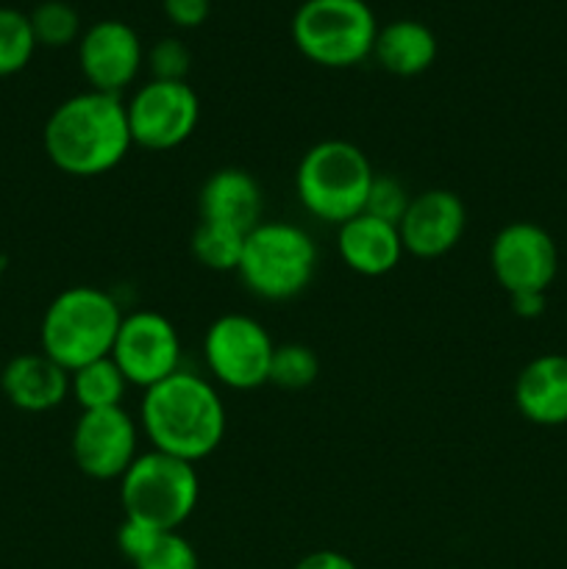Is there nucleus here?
Masks as SVG:
<instances>
[{"mask_svg":"<svg viewBox=\"0 0 567 569\" xmlns=\"http://www.w3.org/2000/svg\"><path fill=\"white\" fill-rule=\"evenodd\" d=\"M292 569H359L354 561L339 550H315V553L304 556Z\"/></svg>","mask_w":567,"mask_h":569,"instance_id":"c85d7f7f","label":"nucleus"},{"mask_svg":"<svg viewBox=\"0 0 567 569\" xmlns=\"http://www.w3.org/2000/svg\"><path fill=\"white\" fill-rule=\"evenodd\" d=\"M317 270V244L292 222H265L245 237L239 278L265 300H292L311 283Z\"/></svg>","mask_w":567,"mask_h":569,"instance_id":"423d86ee","label":"nucleus"},{"mask_svg":"<svg viewBox=\"0 0 567 569\" xmlns=\"http://www.w3.org/2000/svg\"><path fill=\"white\" fill-rule=\"evenodd\" d=\"M111 359L128 383L150 389L181 370V337L159 311H133L122 317Z\"/></svg>","mask_w":567,"mask_h":569,"instance_id":"9d476101","label":"nucleus"},{"mask_svg":"<svg viewBox=\"0 0 567 569\" xmlns=\"http://www.w3.org/2000/svg\"><path fill=\"white\" fill-rule=\"evenodd\" d=\"M3 270H6V261H3V256H0V281H3Z\"/></svg>","mask_w":567,"mask_h":569,"instance_id":"7c9ffc66","label":"nucleus"},{"mask_svg":"<svg viewBox=\"0 0 567 569\" xmlns=\"http://www.w3.org/2000/svg\"><path fill=\"white\" fill-rule=\"evenodd\" d=\"M128 387L131 383L126 381L111 356L89 361V365L70 372V398L81 406V411L120 409Z\"/></svg>","mask_w":567,"mask_h":569,"instance_id":"412c9836","label":"nucleus"},{"mask_svg":"<svg viewBox=\"0 0 567 569\" xmlns=\"http://www.w3.org/2000/svg\"><path fill=\"white\" fill-rule=\"evenodd\" d=\"M378 20L367 0H304L292 17V39L322 67H354L372 53Z\"/></svg>","mask_w":567,"mask_h":569,"instance_id":"0eeeda50","label":"nucleus"},{"mask_svg":"<svg viewBox=\"0 0 567 569\" xmlns=\"http://www.w3.org/2000/svg\"><path fill=\"white\" fill-rule=\"evenodd\" d=\"M515 406L534 426H565L567 356L545 353L528 361L515 381Z\"/></svg>","mask_w":567,"mask_h":569,"instance_id":"a211bd4d","label":"nucleus"},{"mask_svg":"<svg viewBox=\"0 0 567 569\" xmlns=\"http://www.w3.org/2000/svg\"><path fill=\"white\" fill-rule=\"evenodd\" d=\"M337 250L345 267L367 278L392 272L406 253L398 226L378 220L367 211L350 217L348 222L339 226Z\"/></svg>","mask_w":567,"mask_h":569,"instance_id":"f3484780","label":"nucleus"},{"mask_svg":"<svg viewBox=\"0 0 567 569\" xmlns=\"http://www.w3.org/2000/svg\"><path fill=\"white\" fill-rule=\"evenodd\" d=\"M372 178L376 172L361 148L345 139H326L304 153L295 172V189L309 214L339 228L365 211Z\"/></svg>","mask_w":567,"mask_h":569,"instance_id":"20e7f679","label":"nucleus"},{"mask_svg":"<svg viewBox=\"0 0 567 569\" xmlns=\"http://www.w3.org/2000/svg\"><path fill=\"white\" fill-rule=\"evenodd\" d=\"M31 28L37 44H50V48H61L70 44L72 39H81V17L78 9L67 0H42L33 6Z\"/></svg>","mask_w":567,"mask_h":569,"instance_id":"b1692460","label":"nucleus"},{"mask_svg":"<svg viewBox=\"0 0 567 569\" xmlns=\"http://www.w3.org/2000/svg\"><path fill=\"white\" fill-rule=\"evenodd\" d=\"M317 376H320V361L315 350L298 342L276 345L267 383H276L281 389H306L317 381Z\"/></svg>","mask_w":567,"mask_h":569,"instance_id":"393cba45","label":"nucleus"},{"mask_svg":"<svg viewBox=\"0 0 567 569\" xmlns=\"http://www.w3.org/2000/svg\"><path fill=\"white\" fill-rule=\"evenodd\" d=\"M139 426L153 450L198 465L226 437V406L206 378L178 370L145 389Z\"/></svg>","mask_w":567,"mask_h":569,"instance_id":"f03ea898","label":"nucleus"},{"mask_svg":"<svg viewBox=\"0 0 567 569\" xmlns=\"http://www.w3.org/2000/svg\"><path fill=\"white\" fill-rule=\"evenodd\" d=\"M44 153L61 172L76 178L115 170L131 150L128 111L120 94L87 89L53 109L42 131Z\"/></svg>","mask_w":567,"mask_h":569,"instance_id":"f257e3e1","label":"nucleus"},{"mask_svg":"<svg viewBox=\"0 0 567 569\" xmlns=\"http://www.w3.org/2000/svg\"><path fill=\"white\" fill-rule=\"evenodd\" d=\"M148 67L153 72V81H187L189 67H192V53L187 42L178 37L156 39L148 53Z\"/></svg>","mask_w":567,"mask_h":569,"instance_id":"bb28decb","label":"nucleus"},{"mask_svg":"<svg viewBox=\"0 0 567 569\" xmlns=\"http://www.w3.org/2000/svg\"><path fill=\"white\" fill-rule=\"evenodd\" d=\"M467 228V209L450 189H428L411 198L400 220V242L417 259H439L461 242Z\"/></svg>","mask_w":567,"mask_h":569,"instance_id":"4468645a","label":"nucleus"},{"mask_svg":"<svg viewBox=\"0 0 567 569\" xmlns=\"http://www.w3.org/2000/svg\"><path fill=\"white\" fill-rule=\"evenodd\" d=\"M145 50L139 33L126 20H98L81 31L78 39V61L89 81V89L109 94H122V89L137 78Z\"/></svg>","mask_w":567,"mask_h":569,"instance_id":"ddd939ff","label":"nucleus"},{"mask_svg":"<svg viewBox=\"0 0 567 569\" xmlns=\"http://www.w3.org/2000/svg\"><path fill=\"white\" fill-rule=\"evenodd\" d=\"M411 203V194L404 183L395 176H376L370 183V192H367L365 211L367 214L378 217L384 222H392V226H400L406 209Z\"/></svg>","mask_w":567,"mask_h":569,"instance_id":"a878e982","label":"nucleus"},{"mask_svg":"<svg viewBox=\"0 0 567 569\" xmlns=\"http://www.w3.org/2000/svg\"><path fill=\"white\" fill-rule=\"evenodd\" d=\"M161 3H165L167 17L183 28L200 26L211 11V0H161Z\"/></svg>","mask_w":567,"mask_h":569,"instance_id":"cd10ccee","label":"nucleus"},{"mask_svg":"<svg viewBox=\"0 0 567 569\" xmlns=\"http://www.w3.org/2000/svg\"><path fill=\"white\" fill-rule=\"evenodd\" d=\"M139 428L126 409L81 411L72 428V459L83 476L94 481H115L137 459Z\"/></svg>","mask_w":567,"mask_h":569,"instance_id":"f8f14e48","label":"nucleus"},{"mask_svg":"<svg viewBox=\"0 0 567 569\" xmlns=\"http://www.w3.org/2000/svg\"><path fill=\"white\" fill-rule=\"evenodd\" d=\"M437 48V37L426 22L404 17V20L378 26L372 56L392 76H420L434 64Z\"/></svg>","mask_w":567,"mask_h":569,"instance_id":"aec40b11","label":"nucleus"},{"mask_svg":"<svg viewBox=\"0 0 567 569\" xmlns=\"http://www.w3.org/2000/svg\"><path fill=\"white\" fill-rule=\"evenodd\" d=\"M493 276L509 295L548 292L559 272V250L543 226L528 220L500 228L489 248Z\"/></svg>","mask_w":567,"mask_h":569,"instance_id":"9b49d317","label":"nucleus"},{"mask_svg":"<svg viewBox=\"0 0 567 569\" xmlns=\"http://www.w3.org/2000/svg\"><path fill=\"white\" fill-rule=\"evenodd\" d=\"M0 389L11 406L42 415L70 398V372L42 350L20 353L0 372Z\"/></svg>","mask_w":567,"mask_h":569,"instance_id":"2eb2a0df","label":"nucleus"},{"mask_svg":"<svg viewBox=\"0 0 567 569\" xmlns=\"http://www.w3.org/2000/svg\"><path fill=\"white\" fill-rule=\"evenodd\" d=\"M133 144L172 150L187 142L200 120V100L187 81H153L137 89L126 103Z\"/></svg>","mask_w":567,"mask_h":569,"instance_id":"1a4fd4ad","label":"nucleus"},{"mask_svg":"<svg viewBox=\"0 0 567 569\" xmlns=\"http://www.w3.org/2000/svg\"><path fill=\"white\" fill-rule=\"evenodd\" d=\"M276 342L267 328L248 315H222L203 337L209 372L228 389H259L270 381V361Z\"/></svg>","mask_w":567,"mask_h":569,"instance_id":"6e6552de","label":"nucleus"},{"mask_svg":"<svg viewBox=\"0 0 567 569\" xmlns=\"http://www.w3.org/2000/svg\"><path fill=\"white\" fill-rule=\"evenodd\" d=\"M117 548L133 569H198V553L178 531H159L145 522L122 520Z\"/></svg>","mask_w":567,"mask_h":569,"instance_id":"6ab92c4d","label":"nucleus"},{"mask_svg":"<svg viewBox=\"0 0 567 569\" xmlns=\"http://www.w3.org/2000/svg\"><path fill=\"white\" fill-rule=\"evenodd\" d=\"M122 311L109 292L98 287H70L44 309L39 342L67 372L111 356Z\"/></svg>","mask_w":567,"mask_h":569,"instance_id":"7ed1b4c3","label":"nucleus"},{"mask_svg":"<svg viewBox=\"0 0 567 569\" xmlns=\"http://www.w3.org/2000/svg\"><path fill=\"white\" fill-rule=\"evenodd\" d=\"M37 50L31 17L11 6H0V78L14 76Z\"/></svg>","mask_w":567,"mask_h":569,"instance_id":"5701e85b","label":"nucleus"},{"mask_svg":"<svg viewBox=\"0 0 567 569\" xmlns=\"http://www.w3.org/2000/svg\"><path fill=\"white\" fill-rule=\"evenodd\" d=\"M261 209L265 198L259 181L239 167H222L211 172L200 187L198 211L200 220L206 222H222L250 233L261 222Z\"/></svg>","mask_w":567,"mask_h":569,"instance_id":"dca6fc26","label":"nucleus"},{"mask_svg":"<svg viewBox=\"0 0 567 569\" xmlns=\"http://www.w3.org/2000/svg\"><path fill=\"white\" fill-rule=\"evenodd\" d=\"M198 498L200 478L195 465L161 450L139 453L120 478V500L128 520L159 531H178L192 517Z\"/></svg>","mask_w":567,"mask_h":569,"instance_id":"39448f33","label":"nucleus"},{"mask_svg":"<svg viewBox=\"0 0 567 569\" xmlns=\"http://www.w3.org/2000/svg\"><path fill=\"white\" fill-rule=\"evenodd\" d=\"M245 237L248 233L237 231L222 222H206L200 220L192 233V256L215 272H237L239 261H242Z\"/></svg>","mask_w":567,"mask_h":569,"instance_id":"4be33fe9","label":"nucleus"},{"mask_svg":"<svg viewBox=\"0 0 567 569\" xmlns=\"http://www.w3.org/2000/svg\"><path fill=\"white\" fill-rule=\"evenodd\" d=\"M511 311L523 320H534L545 311V292H515L509 295Z\"/></svg>","mask_w":567,"mask_h":569,"instance_id":"c756f323","label":"nucleus"}]
</instances>
